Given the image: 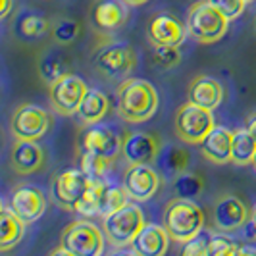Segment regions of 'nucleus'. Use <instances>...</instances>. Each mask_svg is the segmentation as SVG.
<instances>
[{"instance_id": "1", "label": "nucleus", "mask_w": 256, "mask_h": 256, "mask_svg": "<svg viewBox=\"0 0 256 256\" xmlns=\"http://www.w3.org/2000/svg\"><path fill=\"white\" fill-rule=\"evenodd\" d=\"M158 108V92L144 79H128L118 90V112L129 124H139L152 118Z\"/></svg>"}, {"instance_id": "2", "label": "nucleus", "mask_w": 256, "mask_h": 256, "mask_svg": "<svg viewBox=\"0 0 256 256\" xmlns=\"http://www.w3.org/2000/svg\"><path fill=\"white\" fill-rule=\"evenodd\" d=\"M164 228L172 241L187 243L198 231L204 230V212L192 198H174L164 212Z\"/></svg>"}, {"instance_id": "3", "label": "nucleus", "mask_w": 256, "mask_h": 256, "mask_svg": "<svg viewBox=\"0 0 256 256\" xmlns=\"http://www.w3.org/2000/svg\"><path fill=\"white\" fill-rule=\"evenodd\" d=\"M230 20L220 12L218 8H214L208 0L194 2L189 14H187V31L191 33V37L202 44L216 42L228 33Z\"/></svg>"}, {"instance_id": "4", "label": "nucleus", "mask_w": 256, "mask_h": 256, "mask_svg": "<svg viewBox=\"0 0 256 256\" xmlns=\"http://www.w3.org/2000/svg\"><path fill=\"white\" fill-rule=\"evenodd\" d=\"M104 243L106 235L87 220L72 222L60 237V244H64L72 256H100L104 252Z\"/></svg>"}, {"instance_id": "5", "label": "nucleus", "mask_w": 256, "mask_h": 256, "mask_svg": "<svg viewBox=\"0 0 256 256\" xmlns=\"http://www.w3.org/2000/svg\"><path fill=\"white\" fill-rule=\"evenodd\" d=\"M144 224L146 222H144L141 208L133 202H128L120 210L112 212L110 216H106L102 228L108 243L116 244V246H126V244L133 243V239L139 235Z\"/></svg>"}, {"instance_id": "6", "label": "nucleus", "mask_w": 256, "mask_h": 256, "mask_svg": "<svg viewBox=\"0 0 256 256\" xmlns=\"http://www.w3.org/2000/svg\"><path fill=\"white\" fill-rule=\"evenodd\" d=\"M216 126L212 110L196 106L192 102H185L176 114V133L181 141L198 144Z\"/></svg>"}, {"instance_id": "7", "label": "nucleus", "mask_w": 256, "mask_h": 256, "mask_svg": "<svg viewBox=\"0 0 256 256\" xmlns=\"http://www.w3.org/2000/svg\"><path fill=\"white\" fill-rule=\"evenodd\" d=\"M87 90H89V87L81 77L68 74L62 79L52 83L50 89H48V96H50V102L58 114L72 116L77 114Z\"/></svg>"}, {"instance_id": "8", "label": "nucleus", "mask_w": 256, "mask_h": 256, "mask_svg": "<svg viewBox=\"0 0 256 256\" xmlns=\"http://www.w3.org/2000/svg\"><path fill=\"white\" fill-rule=\"evenodd\" d=\"M50 126V120L46 110H42L37 104H22L16 108L10 122V129L16 139H40Z\"/></svg>"}, {"instance_id": "9", "label": "nucleus", "mask_w": 256, "mask_h": 256, "mask_svg": "<svg viewBox=\"0 0 256 256\" xmlns=\"http://www.w3.org/2000/svg\"><path fill=\"white\" fill-rule=\"evenodd\" d=\"M79 144H81V150L102 156L110 162H114L124 148V141L114 129L108 126H98V124H90L81 133Z\"/></svg>"}, {"instance_id": "10", "label": "nucleus", "mask_w": 256, "mask_h": 256, "mask_svg": "<svg viewBox=\"0 0 256 256\" xmlns=\"http://www.w3.org/2000/svg\"><path fill=\"white\" fill-rule=\"evenodd\" d=\"M90 178L79 168V170H66L60 172L52 181V196L58 204L66 210H76V204L83 192L90 185Z\"/></svg>"}, {"instance_id": "11", "label": "nucleus", "mask_w": 256, "mask_h": 256, "mask_svg": "<svg viewBox=\"0 0 256 256\" xmlns=\"http://www.w3.org/2000/svg\"><path fill=\"white\" fill-rule=\"evenodd\" d=\"M137 64V54L128 42H110L96 54V68L108 77H126Z\"/></svg>"}, {"instance_id": "12", "label": "nucleus", "mask_w": 256, "mask_h": 256, "mask_svg": "<svg viewBox=\"0 0 256 256\" xmlns=\"http://www.w3.org/2000/svg\"><path fill=\"white\" fill-rule=\"evenodd\" d=\"M124 187L137 202L148 200L160 187V176L148 164H129L124 174Z\"/></svg>"}, {"instance_id": "13", "label": "nucleus", "mask_w": 256, "mask_h": 256, "mask_svg": "<svg viewBox=\"0 0 256 256\" xmlns=\"http://www.w3.org/2000/svg\"><path fill=\"white\" fill-rule=\"evenodd\" d=\"M10 208L26 224H31L40 218L46 210L44 192L35 185H20L14 189L12 196H10Z\"/></svg>"}, {"instance_id": "14", "label": "nucleus", "mask_w": 256, "mask_h": 256, "mask_svg": "<svg viewBox=\"0 0 256 256\" xmlns=\"http://www.w3.org/2000/svg\"><path fill=\"white\" fill-rule=\"evenodd\" d=\"M160 152L158 139L144 131H131L124 139V160L128 164H150Z\"/></svg>"}, {"instance_id": "15", "label": "nucleus", "mask_w": 256, "mask_h": 256, "mask_svg": "<svg viewBox=\"0 0 256 256\" xmlns=\"http://www.w3.org/2000/svg\"><path fill=\"white\" fill-rule=\"evenodd\" d=\"M248 220L246 206L233 194L222 196L214 206V226L220 231H235L243 228Z\"/></svg>"}, {"instance_id": "16", "label": "nucleus", "mask_w": 256, "mask_h": 256, "mask_svg": "<svg viewBox=\"0 0 256 256\" xmlns=\"http://www.w3.org/2000/svg\"><path fill=\"white\" fill-rule=\"evenodd\" d=\"M200 144V152L206 160L214 164H228L231 162V144H233V131L224 126H214Z\"/></svg>"}, {"instance_id": "17", "label": "nucleus", "mask_w": 256, "mask_h": 256, "mask_svg": "<svg viewBox=\"0 0 256 256\" xmlns=\"http://www.w3.org/2000/svg\"><path fill=\"white\" fill-rule=\"evenodd\" d=\"M44 162V152L33 139H16L10 154V164L16 174H33Z\"/></svg>"}, {"instance_id": "18", "label": "nucleus", "mask_w": 256, "mask_h": 256, "mask_svg": "<svg viewBox=\"0 0 256 256\" xmlns=\"http://www.w3.org/2000/svg\"><path fill=\"white\" fill-rule=\"evenodd\" d=\"M170 233L164 226H156V224H144L139 235L133 239V252L141 256H164L168 252V241H170Z\"/></svg>"}, {"instance_id": "19", "label": "nucleus", "mask_w": 256, "mask_h": 256, "mask_svg": "<svg viewBox=\"0 0 256 256\" xmlns=\"http://www.w3.org/2000/svg\"><path fill=\"white\" fill-rule=\"evenodd\" d=\"M187 98H189V102L196 104V106L214 110L224 100V87L214 77L198 76L189 83Z\"/></svg>"}, {"instance_id": "20", "label": "nucleus", "mask_w": 256, "mask_h": 256, "mask_svg": "<svg viewBox=\"0 0 256 256\" xmlns=\"http://www.w3.org/2000/svg\"><path fill=\"white\" fill-rule=\"evenodd\" d=\"M148 38L152 44L164 46H180L185 40V27L168 14L156 16L148 26Z\"/></svg>"}, {"instance_id": "21", "label": "nucleus", "mask_w": 256, "mask_h": 256, "mask_svg": "<svg viewBox=\"0 0 256 256\" xmlns=\"http://www.w3.org/2000/svg\"><path fill=\"white\" fill-rule=\"evenodd\" d=\"M90 20L94 27L102 31L118 29L128 20V6L124 4V0H96L90 10Z\"/></svg>"}, {"instance_id": "22", "label": "nucleus", "mask_w": 256, "mask_h": 256, "mask_svg": "<svg viewBox=\"0 0 256 256\" xmlns=\"http://www.w3.org/2000/svg\"><path fill=\"white\" fill-rule=\"evenodd\" d=\"M24 231H26V222L10 206H4L0 214V250L6 252L16 246L22 241Z\"/></svg>"}, {"instance_id": "23", "label": "nucleus", "mask_w": 256, "mask_h": 256, "mask_svg": "<svg viewBox=\"0 0 256 256\" xmlns=\"http://www.w3.org/2000/svg\"><path fill=\"white\" fill-rule=\"evenodd\" d=\"M156 164H158V170L162 172L164 178H172L176 180L180 174L187 172V166H189V152L181 146H164L160 148V152L156 156Z\"/></svg>"}, {"instance_id": "24", "label": "nucleus", "mask_w": 256, "mask_h": 256, "mask_svg": "<svg viewBox=\"0 0 256 256\" xmlns=\"http://www.w3.org/2000/svg\"><path fill=\"white\" fill-rule=\"evenodd\" d=\"M48 31V22L35 10H22L14 22V33L22 40H33Z\"/></svg>"}, {"instance_id": "25", "label": "nucleus", "mask_w": 256, "mask_h": 256, "mask_svg": "<svg viewBox=\"0 0 256 256\" xmlns=\"http://www.w3.org/2000/svg\"><path fill=\"white\" fill-rule=\"evenodd\" d=\"M70 74V60L68 56L58 50L44 52L38 60V76L44 83L52 85L54 81L62 79Z\"/></svg>"}, {"instance_id": "26", "label": "nucleus", "mask_w": 256, "mask_h": 256, "mask_svg": "<svg viewBox=\"0 0 256 256\" xmlns=\"http://www.w3.org/2000/svg\"><path fill=\"white\" fill-rule=\"evenodd\" d=\"M256 154V139L248 129H235L233 131V144H231V164L246 166L252 164Z\"/></svg>"}, {"instance_id": "27", "label": "nucleus", "mask_w": 256, "mask_h": 256, "mask_svg": "<svg viewBox=\"0 0 256 256\" xmlns=\"http://www.w3.org/2000/svg\"><path fill=\"white\" fill-rule=\"evenodd\" d=\"M108 114V98L106 94L96 89H89L83 102L77 110V116L85 122V124H98L104 116Z\"/></svg>"}, {"instance_id": "28", "label": "nucleus", "mask_w": 256, "mask_h": 256, "mask_svg": "<svg viewBox=\"0 0 256 256\" xmlns=\"http://www.w3.org/2000/svg\"><path fill=\"white\" fill-rule=\"evenodd\" d=\"M106 181L102 180H92L90 181V185L87 187V191L83 192V196L79 198V202L76 204V210L77 214H81V216H92V214H98V210H100V200H102V192L106 189Z\"/></svg>"}, {"instance_id": "29", "label": "nucleus", "mask_w": 256, "mask_h": 256, "mask_svg": "<svg viewBox=\"0 0 256 256\" xmlns=\"http://www.w3.org/2000/svg\"><path fill=\"white\" fill-rule=\"evenodd\" d=\"M129 192L126 191L124 185H106V189L102 192V200H100V210L98 214L106 218L110 216L112 212L120 210L122 206H126L129 202Z\"/></svg>"}, {"instance_id": "30", "label": "nucleus", "mask_w": 256, "mask_h": 256, "mask_svg": "<svg viewBox=\"0 0 256 256\" xmlns=\"http://www.w3.org/2000/svg\"><path fill=\"white\" fill-rule=\"evenodd\" d=\"M79 164H81V170L89 176L90 180H102L104 174L108 172V168H110V160H106L102 156H96V154L92 152H87V150H81L79 154Z\"/></svg>"}, {"instance_id": "31", "label": "nucleus", "mask_w": 256, "mask_h": 256, "mask_svg": "<svg viewBox=\"0 0 256 256\" xmlns=\"http://www.w3.org/2000/svg\"><path fill=\"white\" fill-rule=\"evenodd\" d=\"M202 191V180L194 174L183 172L174 180V192L180 198H194Z\"/></svg>"}, {"instance_id": "32", "label": "nucleus", "mask_w": 256, "mask_h": 256, "mask_svg": "<svg viewBox=\"0 0 256 256\" xmlns=\"http://www.w3.org/2000/svg\"><path fill=\"white\" fill-rule=\"evenodd\" d=\"M212 235L206 230L198 231L194 237H191L187 243H183L181 254L185 256H208V246H210Z\"/></svg>"}, {"instance_id": "33", "label": "nucleus", "mask_w": 256, "mask_h": 256, "mask_svg": "<svg viewBox=\"0 0 256 256\" xmlns=\"http://www.w3.org/2000/svg\"><path fill=\"white\" fill-rule=\"evenodd\" d=\"M152 60L156 66H160L162 70H168V68H174V66L180 64V46H164V44H152Z\"/></svg>"}, {"instance_id": "34", "label": "nucleus", "mask_w": 256, "mask_h": 256, "mask_svg": "<svg viewBox=\"0 0 256 256\" xmlns=\"http://www.w3.org/2000/svg\"><path fill=\"white\" fill-rule=\"evenodd\" d=\"M52 37L60 44H70L79 37V24L74 20H58L52 27Z\"/></svg>"}, {"instance_id": "35", "label": "nucleus", "mask_w": 256, "mask_h": 256, "mask_svg": "<svg viewBox=\"0 0 256 256\" xmlns=\"http://www.w3.org/2000/svg\"><path fill=\"white\" fill-rule=\"evenodd\" d=\"M237 244L226 235H212L208 256H237Z\"/></svg>"}, {"instance_id": "36", "label": "nucleus", "mask_w": 256, "mask_h": 256, "mask_svg": "<svg viewBox=\"0 0 256 256\" xmlns=\"http://www.w3.org/2000/svg\"><path fill=\"white\" fill-rule=\"evenodd\" d=\"M214 8H218L220 12L224 14L228 20H235V18H239L241 14H243L244 6H246V2L244 0H208Z\"/></svg>"}, {"instance_id": "37", "label": "nucleus", "mask_w": 256, "mask_h": 256, "mask_svg": "<svg viewBox=\"0 0 256 256\" xmlns=\"http://www.w3.org/2000/svg\"><path fill=\"white\" fill-rule=\"evenodd\" d=\"M237 256H256V248L254 246H239Z\"/></svg>"}, {"instance_id": "38", "label": "nucleus", "mask_w": 256, "mask_h": 256, "mask_svg": "<svg viewBox=\"0 0 256 256\" xmlns=\"http://www.w3.org/2000/svg\"><path fill=\"white\" fill-rule=\"evenodd\" d=\"M12 10V0H2V8H0V18H6Z\"/></svg>"}, {"instance_id": "39", "label": "nucleus", "mask_w": 256, "mask_h": 256, "mask_svg": "<svg viewBox=\"0 0 256 256\" xmlns=\"http://www.w3.org/2000/svg\"><path fill=\"white\" fill-rule=\"evenodd\" d=\"M246 129L252 133V137L256 139V114L248 118V122H246Z\"/></svg>"}, {"instance_id": "40", "label": "nucleus", "mask_w": 256, "mask_h": 256, "mask_svg": "<svg viewBox=\"0 0 256 256\" xmlns=\"http://www.w3.org/2000/svg\"><path fill=\"white\" fill-rule=\"evenodd\" d=\"M128 4H133V6H139V4H144L146 0H126Z\"/></svg>"}, {"instance_id": "41", "label": "nucleus", "mask_w": 256, "mask_h": 256, "mask_svg": "<svg viewBox=\"0 0 256 256\" xmlns=\"http://www.w3.org/2000/svg\"><path fill=\"white\" fill-rule=\"evenodd\" d=\"M250 222L254 224V230H256V206L252 208V214H250Z\"/></svg>"}, {"instance_id": "42", "label": "nucleus", "mask_w": 256, "mask_h": 256, "mask_svg": "<svg viewBox=\"0 0 256 256\" xmlns=\"http://www.w3.org/2000/svg\"><path fill=\"white\" fill-rule=\"evenodd\" d=\"M252 166L256 168V154H254V160H252Z\"/></svg>"}, {"instance_id": "43", "label": "nucleus", "mask_w": 256, "mask_h": 256, "mask_svg": "<svg viewBox=\"0 0 256 256\" xmlns=\"http://www.w3.org/2000/svg\"><path fill=\"white\" fill-rule=\"evenodd\" d=\"M254 31H256V18H254Z\"/></svg>"}, {"instance_id": "44", "label": "nucleus", "mask_w": 256, "mask_h": 256, "mask_svg": "<svg viewBox=\"0 0 256 256\" xmlns=\"http://www.w3.org/2000/svg\"><path fill=\"white\" fill-rule=\"evenodd\" d=\"M244 2H246V4H248V2H252V0H244Z\"/></svg>"}]
</instances>
